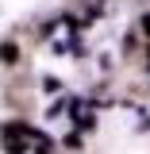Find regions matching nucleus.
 <instances>
[{
    "label": "nucleus",
    "instance_id": "nucleus-3",
    "mask_svg": "<svg viewBox=\"0 0 150 154\" xmlns=\"http://www.w3.org/2000/svg\"><path fill=\"white\" fill-rule=\"evenodd\" d=\"M66 146H69V150H81V131H69V135H66Z\"/></svg>",
    "mask_w": 150,
    "mask_h": 154
},
{
    "label": "nucleus",
    "instance_id": "nucleus-5",
    "mask_svg": "<svg viewBox=\"0 0 150 154\" xmlns=\"http://www.w3.org/2000/svg\"><path fill=\"white\" fill-rule=\"evenodd\" d=\"M146 69H150V46H146Z\"/></svg>",
    "mask_w": 150,
    "mask_h": 154
},
{
    "label": "nucleus",
    "instance_id": "nucleus-4",
    "mask_svg": "<svg viewBox=\"0 0 150 154\" xmlns=\"http://www.w3.org/2000/svg\"><path fill=\"white\" fill-rule=\"evenodd\" d=\"M142 31H146V35H150V16H142Z\"/></svg>",
    "mask_w": 150,
    "mask_h": 154
},
{
    "label": "nucleus",
    "instance_id": "nucleus-2",
    "mask_svg": "<svg viewBox=\"0 0 150 154\" xmlns=\"http://www.w3.org/2000/svg\"><path fill=\"white\" fill-rule=\"evenodd\" d=\"M0 58H4V62H16V58H19V50L12 46V42H4V46H0Z\"/></svg>",
    "mask_w": 150,
    "mask_h": 154
},
{
    "label": "nucleus",
    "instance_id": "nucleus-1",
    "mask_svg": "<svg viewBox=\"0 0 150 154\" xmlns=\"http://www.w3.org/2000/svg\"><path fill=\"white\" fill-rule=\"evenodd\" d=\"M69 119L77 123V131H89V127H96V108L89 100H69Z\"/></svg>",
    "mask_w": 150,
    "mask_h": 154
}]
</instances>
